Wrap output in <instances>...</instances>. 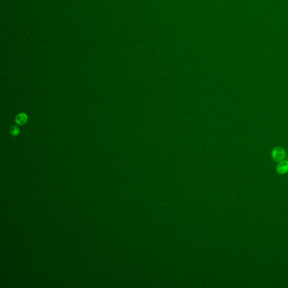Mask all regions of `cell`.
<instances>
[{
    "label": "cell",
    "mask_w": 288,
    "mask_h": 288,
    "mask_svg": "<svg viewBox=\"0 0 288 288\" xmlns=\"http://www.w3.org/2000/svg\"><path fill=\"white\" fill-rule=\"evenodd\" d=\"M286 152L285 150L280 147H275L271 152V157L273 161L276 162H280L285 160L286 158Z\"/></svg>",
    "instance_id": "cell-1"
},
{
    "label": "cell",
    "mask_w": 288,
    "mask_h": 288,
    "mask_svg": "<svg viewBox=\"0 0 288 288\" xmlns=\"http://www.w3.org/2000/svg\"><path fill=\"white\" fill-rule=\"evenodd\" d=\"M11 135L13 136H16L19 134L20 130L19 128L16 126H12L10 130Z\"/></svg>",
    "instance_id": "cell-4"
},
{
    "label": "cell",
    "mask_w": 288,
    "mask_h": 288,
    "mask_svg": "<svg viewBox=\"0 0 288 288\" xmlns=\"http://www.w3.org/2000/svg\"><path fill=\"white\" fill-rule=\"evenodd\" d=\"M276 172L280 174H285L288 172V161L284 160L278 162L276 166Z\"/></svg>",
    "instance_id": "cell-2"
},
{
    "label": "cell",
    "mask_w": 288,
    "mask_h": 288,
    "mask_svg": "<svg viewBox=\"0 0 288 288\" xmlns=\"http://www.w3.org/2000/svg\"></svg>",
    "instance_id": "cell-5"
},
{
    "label": "cell",
    "mask_w": 288,
    "mask_h": 288,
    "mask_svg": "<svg viewBox=\"0 0 288 288\" xmlns=\"http://www.w3.org/2000/svg\"><path fill=\"white\" fill-rule=\"evenodd\" d=\"M15 121L16 123L19 125H24L28 121V117L25 113H21L16 115Z\"/></svg>",
    "instance_id": "cell-3"
}]
</instances>
